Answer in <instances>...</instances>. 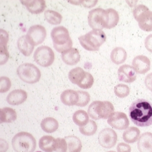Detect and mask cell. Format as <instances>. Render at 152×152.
Returning <instances> with one entry per match:
<instances>
[{"label": "cell", "mask_w": 152, "mask_h": 152, "mask_svg": "<svg viewBox=\"0 0 152 152\" xmlns=\"http://www.w3.org/2000/svg\"><path fill=\"white\" fill-rule=\"evenodd\" d=\"M21 2L26 6L29 12L33 14H39L44 11L46 7L44 0H23Z\"/></svg>", "instance_id": "obj_16"}, {"label": "cell", "mask_w": 152, "mask_h": 152, "mask_svg": "<svg viewBox=\"0 0 152 152\" xmlns=\"http://www.w3.org/2000/svg\"><path fill=\"white\" fill-rule=\"evenodd\" d=\"M45 18L48 23L53 25H57L61 23L62 20V15L53 10H47L45 12Z\"/></svg>", "instance_id": "obj_31"}, {"label": "cell", "mask_w": 152, "mask_h": 152, "mask_svg": "<svg viewBox=\"0 0 152 152\" xmlns=\"http://www.w3.org/2000/svg\"><path fill=\"white\" fill-rule=\"evenodd\" d=\"M118 152H131V146L126 143H119L116 148Z\"/></svg>", "instance_id": "obj_40"}, {"label": "cell", "mask_w": 152, "mask_h": 152, "mask_svg": "<svg viewBox=\"0 0 152 152\" xmlns=\"http://www.w3.org/2000/svg\"><path fill=\"white\" fill-rule=\"evenodd\" d=\"M27 99V92L23 89H19L13 90L10 92L7 97V101L10 104L18 105L23 103Z\"/></svg>", "instance_id": "obj_15"}, {"label": "cell", "mask_w": 152, "mask_h": 152, "mask_svg": "<svg viewBox=\"0 0 152 152\" xmlns=\"http://www.w3.org/2000/svg\"><path fill=\"white\" fill-rule=\"evenodd\" d=\"M94 83V78L92 75L88 72H86V75L83 82L78 86L83 89H89L91 88Z\"/></svg>", "instance_id": "obj_36"}, {"label": "cell", "mask_w": 152, "mask_h": 152, "mask_svg": "<svg viewBox=\"0 0 152 152\" xmlns=\"http://www.w3.org/2000/svg\"><path fill=\"white\" fill-rule=\"evenodd\" d=\"M86 75V72L82 68L77 67L72 69L68 75L70 81L74 84L78 86L84 80Z\"/></svg>", "instance_id": "obj_22"}, {"label": "cell", "mask_w": 152, "mask_h": 152, "mask_svg": "<svg viewBox=\"0 0 152 152\" xmlns=\"http://www.w3.org/2000/svg\"><path fill=\"white\" fill-rule=\"evenodd\" d=\"M127 54L124 48L117 47L113 50L111 53V59L116 65H120L125 62Z\"/></svg>", "instance_id": "obj_25"}, {"label": "cell", "mask_w": 152, "mask_h": 152, "mask_svg": "<svg viewBox=\"0 0 152 152\" xmlns=\"http://www.w3.org/2000/svg\"><path fill=\"white\" fill-rule=\"evenodd\" d=\"M34 58L35 61L42 67L51 66L55 59L54 53L53 50L47 46H42L35 50Z\"/></svg>", "instance_id": "obj_7"}, {"label": "cell", "mask_w": 152, "mask_h": 152, "mask_svg": "<svg viewBox=\"0 0 152 152\" xmlns=\"http://www.w3.org/2000/svg\"><path fill=\"white\" fill-rule=\"evenodd\" d=\"M118 75L120 81L126 83H132L137 78V72L133 66L129 65H124L120 67Z\"/></svg>", "instance_id": "obj_13"}, {"label": "cell", "mask_w": 152, "mask_h": 152, "mask_svg": "<svg viewBox=\"0 0 152 152\" xmlns=\"http://www.w3.org/2000/svg\"><path fill=\"white\" fill-rule=\"evenodd\" d=\"M137 147L140 152H152V133H143L138 139Z\"/></svg>", "instance_id": "obj_18"}, {"label": "cell", "mask_w": 152, "mask_h": 152, "mask_svg": "<svg viewBox=\"0 0 152 152\" xmlns=\"http://www.w3.org/2000/svg\"><path fill=\"white\" fill-rule=\"evenodd\" d=\"M19 78L27 84H35L38 82L41 77V72L37 67L29 63L20 65L17 69Z\"/></svg>", "instance_id": "obj_6"}, {"label": "cell", "mask_w": 152, "mask_h": 152, "mask_svg": "<svg viewBox=\"0 0 152 152\" xmlns=\"http://www.w3.org/2000/svg\"><path fill=\"white\" fill-rule=\"evenodd\" d=\"M140 28L146 32L152 31V12L146 10L136 19Z\"/></svg>", "instance_id": "obj_19"}, {"label": "cell", "mask_w": 152, "mask_h": 152, "mask_svg": "<svg viewBox=\"0 0 152 152\" xmlns=\"http://www.w3.org/2000/svg\"><path fill=\"white\" fill-rule=\"evenodd\" d=\"M65 139L67 144L66 152H81L82 143L80 138L74 135H69L66 137Z\"/></svg>", "instance_id": "obj_28"}, {"label": "cell", "mask_w": 152, "mask_h": 152, "mask_svg": "<svg viewBox=\"0 0 152 152\" xmlns=\"http://www.w3.org/2000/svg\"><path fill=\"white\" fill-rule=\"evenodd\" d=\"M119 16L116 10L109 8L104 10L103 14V25L104 28H114L118 23Z\"/></svg>", "instance_id": "obj_14"}, {"label": "cell", "mask_w": 152, "mask_h": 152, "mask_svg": "<svg viewBox=\"0 0 152 152\" xmlns=\"http://www.w3.org/2000/svg\"><path fill=\"white\" fill-rule=\"evenodd\" d=\"M97 130V124L93 120H90L86 126L80 127L79 130L83 135L91 136L94 135Z\"/></svg>", "instance_id": "obj_32"}, {"label": "cell", "mask_w": 152, "mask_h": 152, "mask_svg": "<svg viewBox=\"0 0 152 152\" xmlns=\"http://www.w3.org/2000/svg\"><path fill=\"white\" fill-rule=\"evenodd\" d=\"M73 120L77 126L83 127L89 122V115L84 110H78L73 114Z\"/></svg>", "instance_id": "obj_30"}, {"label": "cell", "mask_w": 152, "mask_h": 152, "mask_svg": "<svg viewBox=\"0 0 152 152\" xmlns=\"http://www.w3.org/2000/svg\"><path fill=\"white\" fill-rule=\"evenodd\" d=\"M104 10L102 8H96L89 12L88 20L89 26L93 29L104 28L103 25V14Z\"/></svg>", "instance_id": "obj_11"}, {"label": "cell", "mask_w": 152, "mask_h": 152, "mask_svg": "<svg viewBox=\"0 0 152 152\" xmlns=\"http://www.w3.org/2000/svg\"><path fill=\"white\" fill-rule=\"evenodd\" d=\"M61 100L62 103L67 106L76 105L78 101L77 91L72 89H67L64 91L61 95Z\"/></svg>", "instance_id": "obj_21"}, {"label": "cell", "mask_w": 152, "mask_h": 152, "mask_svg": "<svg viewBox=\"0 0 152 152\" xmlns=\"http://www.w3.org/2000/svg\"><path fill=\"white\" fill-rule=\"evenodd\" d=\"M42 129L46 133H53L56 132L59 124L57 120L52 117H48L42 120L40 124Z\"/></svg>", "instance_id": "obj_27"}, {"label": "cell", "mask_w": 152, "mask_h": 152, "mask_svg": "<svg viewBox=\"0 0 152 152\" xmlns=\"http://www.w3.org/2000/svg\"><path fill=\"white\" fill-rule=\"evenodd\" d=\"M53 150L56 152H66L67 144L66 140L61 138L55 139L53 144Z\"/></svg>", "instance_id": "obj_34"}, {"label": "cell", "mask_w": 152, "mask_h": 152, "mask_svg": "<svg viewBox=\"0 0 152 152\" xmlns=\"http://www.w3.org/2000/svg\"><path fill=\"white\" fill-rule=\"evenodd\" d=\"M106 35L102 30L92 29L84 35L80 36L78 40L81 45L88 51H98L106 40Z\"/></svg>", "instance_id": "obj_2"}, {"label": "cell", "mask_w": 152, "mask_h": 152, "mask_svg": "<svg viewBox=\"0 0 152 152\" xmlns=\"http://www.w3.org/2000/svg\"><path fill=\"white\" fill-rule=\"evenodd\" d=\"M145 46L147 50L152 53V34L148 35L145 39Z\"/></svg>", "instance_id": "obj_41"}, {"label": "cell", "mask_w": 152, "mask_h": 152, "mask_svg": "<svg viewBox=\"0 0 152 152\" xmlns=\"http://www.w3.org/2000/svg\"><path fill=\"white\" fill-rule=\"evenodd\" d=\"M114 152V151H109V152Z\"/></svg>", "instance_id": "obj_44"}, {"label": "cell", "mask_w": 152, "mask_h": 152, "mask_svg": "<svg viewBox=\"0 0 152 152\" xmlns=\"http://www.w3.org/2000/svg\"><path fill=\"white\" fill-rule=\"evenodd\" d=\"M69 2L75 5H82L85 7L91 8L96 5L97 1H69Z\"/></svg>", "instance_id": "obj_38"}, {"label": "cell", "mask_w": 152, "mask_h": 152, "mask_svg": "<svg viewBox=\"0 0 152 152\" xmlns=\"http://www.w3.org/2000/svg\"><path fill=\"white\" fill-rule=\"evenodd\" d=\"M12 145L16 152H34L37 147V141L31 134L23 132L14 136Z\"/></svg>", "instance_id": "obj_4"}, {"label": "cell", "mask_w": 152, "mask_h": 152, "mask_svg": "<svg viewBox=\"0 0 152 152\" xmlns=\"http://www.w3.org/2000/svg\"><path fill=\"white\" fill-rule=\"evenodd\" d=\"M1 152H5L8 149V144L5 141L4 142L1 143Z\"/></svg>", "instance_id": "obj_43"}, {"label": "cell", "mask_w": 152, "mask_h": 152, "mask_svg": "<svg viewBox=\"0 0 152 152\" xmlns=\"http://www.w3.org/2000/svg\"><path fill=\"white\" fill-rule=\"evenodd\" d=\"M150 59L145 56H138L135 57L132 62L133 68L138 74L144 75L151 69Z\"/></svg>", "instance_id": "obj_12"}, {"label": "cell", "mask_w": 152, "mask_h": 152, "mask_svg": "<svg viewBox=\"0 0 152 152\" xmlns=\"http://www.w3.org/2000/svg\"><path fill=\"white\" fill-rule=\"evenodd\" d=\"M77 93L78 94V101L76 105L81 107H85L90 102V95L88 92L83 91H77Z\"/></svg>", "instance_id": "obj_35"}, {"label": "cell", "mask_w": 152, "mask_h": 152, "mask_svg": "<svg viewBox=\"0 0 152 152\" xmlns=\"http://www.w3.org/2000/svg\"><path fill=\"white\" fill-rule=\"evenodd\" d=\"M145 84L146 88L152 92V73L148 74L145 77Z\"/></svg>", "instance_id": "obj_42"}, {"label": "cell", "mask_w": 152, "mask_h": 152, "mask_svg": "<svg viewBox=\"0 0 152 152\" xmlns=\"http://www.w3.org/2000/svg\"><path fill=\"white\" fill-rule=\"evenodd\" d=\"M80 54L78 50L76 48H72L62 54V61L68 65L73 66L79 62Z\"/></svg>", "instance_id": "obj_17"}, {"label": "cell", "mask_w": 152, "mask_h": 152, "mask_svg": "<svg viewBox=\"0 0 152 152\" xmlns=\"http://www.w3.org/2000/svg\"><path fill=\"white\" fill-rule=\"evenodd\" d=\"M118 136L113 129L105 128L103 129L98 135L99 144L104 148L110 149L113 148L117 142Z\"/></svg>", "instance_id": "obj_9"}, {"label": "cell", "mask_w": 152, "mask_h": 152, "mask_svg": "<svg viewBox=\"0 0 152 152\" xmlns=\"http://www.w3.org/2000/svg\"><path fill=\"white\" fill-rule=\"evenodd\" d=\"M51 37L54 48L59 53H63L72 48L73 42L68 30L65 27L58 26L52 29Z\"/></svg>", "instance_id": "obj_3"}, {"label": "cell", "mask_w": 152, "mask_h": 152, "mask_svg": "<svg viewBox=\"0 0 152 152\" xmlns=\"http://www.w3.org/2000/svg\"><path fill=\"white\" fill-rule=\"evenodd\" d=\"M129 115L135 125L149 126L152 124V104L145 99H137L130 105Z\"/></svg>", "instance_id": "obj_1"}, {"label": "cell", "mask_w": 152, "mask_h": 152, "mask_svg": "<svg viewBox=\"0 0 152 152\" xmlns=\"http://www.w3.org/2000/svg\"><path fill=\"white\" fill-rule=\"evenodd\" d=\"M113 104L108 101H95L88 107V114L93 119H106L114 113Z\"/></svg>", "instance_id": "obj_5"}, {"label": "cell", "mask_w": 152, "mask_h": 152, "mask_svg": "<svg viewBox=\"0 0 152 152\" xmlns=\"http://www.w3.org/2000/svg\"><path fill=\"white\" fill-rule=\"evenodd\" d=\"M148 10H149V8L144 5L141 4L136 6L135 8L133 10V15L135 19L136 20L142 13L143 12Z\"/></svg>", "instance_id": "obj_39"}, {"label": "cell", "mask_w": 152, "mask_h": 152, "mask_svg": "<svg viewBox=\"0 0 152 152\" xmlns=\"http://www.w3.org/2000/svg\"><path fill=\"white\" fill-rule=\"evenodd\" d=\"M17 45L20 51L26 57L29 56L34 51V46L30 43L26 35H23L19 38Z\"/></svg>", "instance_id": "obj_23"}, {"label": "cell", "mask_w": 152, "mask_h": 152, "mask_svg": "<svg viewBox=\"0 0 152 152\" xmlns=\"http://www.w3.org/2000/svg\"><path fill=\"white\" fill-rule=\"evenodd\" d=\"M17 119V114L15 110L10 107H4L0 110V121L2 123H12Z\"/></svg>", "instance_id": "obj_24"}, {"label": "cell", "mask_w": 152, "mask_h": 152, "mask_svg": "<svg viewBox=\"0 0 152 152\" xmlns=\"http://www.w3.org/2000/svg\"><path fill=\"white\" fill-rule=\"evenodd\" d=\"M107 122L112 127L119 130H126L130 124L126 114L122 112L113 113L108 118Z\"/></svg>", "instance_id": "obj_10"}, {"label": "cell", "mask_w": 152, "mask_h": 152, "mask_svg": "<svg viewBox=\"0 0 152 152\" xmlns=\"http://www.w3.org/2000/svg\"><path fill=\"white\" fill-rule=\"evenodd\" d=\"M114 93L119 98H124L130 94V88L124 84H119L114 88Z\"/></svg>", "instance_id": "obj_33"}, {"label": "cell", "mask_w": 152, "mask_h": 152, "mask_svg": "<svg viewBox=\"0 0 152 152\" xmlns=\"http://www.w3.org/2000/svg\"><path fill=\"white\" fill-rule=\"evenodd\" d=\"M140 136V130L135 127L127 128L123 133V139L128 143H134L137 141Z\"/></svg>", "instance_id": "obj_26"}, {"label": "cell", "mask_w": 152, "mask_h": 152, "mask_svg": "<svg viewBox=\"0 0 152 152\" xmlns=\"http://www.w3.org/2000/svg\"><path fill=\"white\" fill-rule=\"evenodd\" d=\"M8 41V34L5 30L1 29V65L5 64L9 58L7 48Z\"/></svg>", "instance_id": "obj_20"}, {"label": "cell", "mask_w": 152, "mask_h": 152, "mask_svg": "<svg viewBox=\"0 0 152 152\" xmlns=\"http://www.w3.org/2000/svg\"><path fill=\"white\" fill-rule=\"evenodd\" d=\"M55 138L51 135H44L39 141V148L45 152H53Z\"/></svg>", "instance_id": "obj_29"}, {"label": "cell", "mask_w": 152, "mask_h": 152, "mask_svg": "<svg viewBox=\"0 0 152 152\" xmlns=\"http://www.w3.org/2000/svg\"><path fill=\"white\" fill-rule=\"evenodd\" d=\"M12 84L10 78L7 77H1L0 78V92L5 93L8 91Z\"/></svg>", "instance_id": "obj_37"}, {"label": "cell", "mask_w": 152, "mask_h": 152, "mask_svg": "<svg viewBox=\"0 0 152 152\" xmlns=\"http://www.w3.org/2000/svg\"><path fill=\"white\" fill-rule=\"evenodd\" d=\"M47 32L45 28L41 25H35L28 29L26 37L30 43L36 46L42 43L45 40Z\"/></svg>", "instance_id": "obj_8"}]
</instances>
